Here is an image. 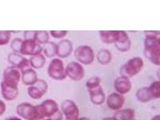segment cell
<instances>
[{"instance_id": "obj_38", "label": "cell", "mask_w": 160, "mask_h": 120, "mask_svg": "<svg viewBox=\"0 0 160 120\" xmlns=\"http://www.w3.org/2000/svg\"><path fill=\"white\" fill-rule=\"evenodd\" d=\"M151 120H160V115H155L153 118H151Z\"/></svg>"}, {"instance_id": "obj_32", "label": "cell", "mask_w": 160, "mask_h": 120, "mask_svg": "<svg viewBox=\"0 0 160 120\" xmlns=\"http://www.w3.org/2000/svg\"><path fill=\"white\" fill-rule=\"evenodd\" d=\"M68 34V31H51L50 35L55 38H61L65 37Z\"/></svg>"}, {"instance_id": "obj_3", "label": "cell", "mask_w": 160, "mask_h": 120, "mask_svg": "<svg viewBox=\"0 0 160 120\" xmlns=\"http://www.w3.org/2000/svg\"><path fill=\"white\" fill-rule=\"evenodd\" d=\"M144 66L143 60L140 57H134L128 60V62L121 67L120 74L122 76L131 78L142 71Z\"/></svg>"}, {"instance_id": "obj_13", "label": "cell", "mask_w": 160, "mask_h": 120, "mask_svg": "<svg viewBox=\"0 0 160 120\" xmlns=\"http://www.w3.org/2000/svg\"><path fill=\"white\" fill-rule=\"evenodd\" d=\"M39 108L44 117L51 118L55 112L59 110L57 102L54 99H46L39 104Z\"/></svg>"}, {"instance_id": "obj_9", "label": "cell", "mask_w": 160, "mask_h": 120, "mask_svg": "<svg viewBox=\"0 0 160 120\" xmlns=\"http://www.w3.org/2000/svg\"><path fill=\"white\" fill-rule=\"evenodd\" d=\"M8 60L12 67H15V68L19 69L21 72L28 68H31L29 59L18 53H10L8 56Z\"/></svg>"}, {"instance_id": "obj_7", "label": "cell", "mask_w": 160, "mask_h": 120, "mask_svg": "<svg viewBox=\"0 0 160 120\" xmlns=\"http://www.w3.org/2000/svg\"><path fill=\"white\" fill-rule=\"evenodd\" d=\"M22 77V72L18 68L15 67H8L5 69L3 72V80L2 82L8 85L18 87V82L21 80Z\"/></svg>"}, {"instance_id": "obj_6", "label": "cell", "mask_w": 160, "mask_h": 120, "mask_svg": "<svg viewBox=\"0 0 160 120\" xmlns=\"http://www.w3.org/2000/svg\"><path fill=\"white\" fill-rule=\"evenodd\" d=\"M65 71L67 77L76 82L82 80L85 75V70L83 68V66L77 62H69L65 68Z\"/></svg>"}, {"instance_id": "obj_23", "label": "cell", "mask_w": 160, "mask_h": 120, "mask_svg": "<svg viewBox=\"0 0 160 120\" xmlns=\"http://www.w3.org/2000/svg\"><path fill=\"white\" fill-rule=\"evenodd\" d=\"M97 60L102 65H108L112 59V54L108 49H101L96 55Z\"/></svg>"}, {"instance_id": "obj_8", "label": "cell", "mask_w": 160, "mask_h": 120, "mask_svg": "<svg viewBox=\"0 0 160 120\" xmlns=\"http://www.w3.org/2000/svg\"><path fill=\"white\" fill-rule=\"evenodd\" d=\"M61 111L65 116V118H68V119L78 118L79 110L76 103L72 100H64L61 104Z\"/></svg>"}, {"instance_id": "obj_43", "label": "cell", "mask_w": 160, "mask_h": 120, "mask_svg": "<svg viewBox=\"0 0 160 120\" xmlns=\"http://www.w3.org/2000/svg\"><path fill=\"white\" fill-rule=\"evenodd\" d=\"M132 120H136V119H135V118H134V119H132Z\"/></svg>"}, {"instance_id": "obj_31", "label": "cell", "mask_w": 160, "mask_h": 120, "mask_svg": "<svg viewBox=\"0 0 160 120\" xmlns=\"http://www.w3.org/2000/svg\"><path fill=\"white\" fill-rule=\"evenodd\" d=\"M34 85L36 86L37 88H38L39 90H41V91L43 92L44 95H45L46 93H47V91H48V83H47V82H46V81H44V80L38 79L36 81V82H35Z\"/></svg>"}, {"instance_id": "obj_21", "label": "cell", "mask_w": 160, "mask_h": 120, "mask_svg": "<svg viewBox=\"0 0 160 120\" xmlns=\"http://www.w3.org/2000/svg\"><path fill=\"white\" fill-rule=\"evenodd\" d=\"M30 65L31 68L34 69H41L44 67L46 63V58L42 53L31 56L29 59Z\"/></svg>"}, {"instance_id": "obj_10", "label": "cell", "mask_w": 160, "mask_h": 120, "mask_svg": "<svg viewBox=\"0 0 160 120\" xmlns=\"http://www.w3.org/2000/svg\"><path fill=\"white\" fill-rule=\"evenodd\" d=\"M42 52V45L38 44V42H35V40H23L21 51H20V55L32 56V55L41 54Z\"/></svg>"}, {"instance_id": "obj_14", "label": "cell", "mask_w": 160, "mask_h": 120, "mask_svg": "<svg viewBox=\"0 0 160 120\" xmlns=\"http://www.w3.org/2000/svg\"><path fill=\"white\" fill-rule=\"evenodd\" d=\"M73 51L72 42L68 39L61 40L57 44L56 55L60 58H68Z\"/></svg>"}, {"instance_id": "obj_36", "label": "cell", "mask_w": 160, "mask_h": 120, "mask_svg": "<svg viewBox=\"0 0 160 120\" xmlns=\"http://www.w3.org/2000/svg\"><path fill=\"white\" fill-rule=\"evenodd\" d=\"M6 111V104L3 101L0 99V116L4 114Z\"/></svg>"}, {"instance_id": "obj_25", "label": "cell", "mask_w": 160, "mask_h": 120, "mask_svg": "<svg viewBox=\"0 0 160 120\" xmlns=\"http://www.w3.org/2000/svg\"><path fill=\"white\" fill-rule=\"evenodd\" d=\"M50 35L47 31H36L35 37V41L40 45H44L49 42Z\"/></svg>"}, {"instance_id": "obj_39", "label": "cell", "mask_w": 160, "mask_h": 120, "mask_svg": "<svg viewBox=\"0 0 160 120\" xmlns=\"http://www.w3.org/2000/svg\"><path fill=\"white\" fill-rule=\"evenodd\" d=\"M102 120H115L114 117H107V118H104Z\"/></svg>"}, {"instance_id": "obj_28", "label": "cell", "mask_w": 160, "mask_h": 120, "mask_svg": "<svg viewBox=\"0 0 160 120\" xmlns=\"http://www.w3.org/2000/svg\"><path fill=\"white\" fill-rule=\"evenodd\" d=\"M100 83H101V79L98 77H91L86 82V87L88 88V90L93 89V88H98L99 87Z\"/></svg>"}, {"instance_id": "obj_42", "label": "cell", "mask_w": 160, "mask_h": 120, "mask_svg": "<svg viewBox=\"0 0 160 120\" xmlns=\"http://www.w3.org/2000/svg\"><path fill=\"white\" fill-rule=\"evenodd\" d=\"M65 120H78V118H77V119H68V118H65Z\"/></svg>"}, {"instance_id": "obj_41", "label": "cell", "mask_w": 160, "mask_h": 120, "mask_svg": "<svg viewBox=\"0 0 160 120\" xmlns=\"http://www.w3.org/2000/svg\"><path fill=\"white\" fill-rule=\"evenodd\" d=\"M43 120H51V119L50 118H44Z\"/></svg>"}, {"instance_id": "obj_11", "label": "cell", "mask_w": 160, "mask_h": 120, "mask_svg": "<svg viewBox=\"0 0 160 120\" xmlns=\"http://www.w3.org/2000/svg\"><path fill=\"white\" fill-rule=\"evenodd\" d=\"M131 82L129 78L125 76H119L114 82V88L117 93L120 95H125L130 92L131 90Z\"/></svg>"}, {"instance_id": "obj_24", "label": "cell", "mask_w": 160, "mask_h": 120, "mask_svg": "<svg viewBox=\"0 0 160 120\" xmlns=\"http://www.w3.org/2000/svg\"><path fill=\"white\" fill-rule=\"evenodd\" d=\"M42 47L43 55L48 57V58H53V57L56 55V43L53 42H48Z\"/></svg>"}, {"instance_id": "obj_19", "label": "cell", "mask_w": 160, "mask_h": 120, "mask_svg": "<svg viewBox=\"0 0 160 120\" xmlns=\"http://www.w3.org/2000/svg\"><path fill=\"white\" fill-rule=\"evenodd\" d=\"M99 35L105 43H115L118 38V31H100Z\"/></svg>"}, {"instance_id": "obj_17", "label": "cell", "mask_w": 160, "mask_h": 120, "mask_svg": "<svg viewBox=\"0 0 160 120\" xmlns=\"http://www.w3.org/2000/svg\"><path fill=\"white\" fill-rule=\"evenodd\" d=\"M91 97V101L95 105H101L105 102V93L102 91L101 86L93 89L88 90Z\"/></svg>"}, {"instance_id": "obj_1", "label": "cell", "mask_w": 160, "mask_h": 120, "mask_svg": "<svg viewBox=\"0 0 160 120\" xmlns=\"http://www.w3.org/2000/svg\"><path fill=\"white\" fill-rule=\"evenodd\" d=\"M144 55L146 58L156 66L160 65V38H145L144 40Z\"/></svg>"}, {"instance_id": "obj_35", "label": "cell", "mask_w": 160, "mask_h": 120, "mask_svg": "<svg viewBox=\"0 0 160 120\" xmlns=\"http://www.w3.org/2000/svg\"><path fill=\"white\" fill-rule=\"evenodd\" d=\"M50 118L51 120H62V118H63V114H62V112L60 110H58Z\"/></svg>"}, {"instance_id": "obj_12", "label": "cell", "mask_w": 160, "mask_h": 120, "mask_svg": "<svg viewBox=\"0 0 160 120\" xmlns=\"http://www.w3.org/2000/svg\"><path fill=\"white\" fill-rule=\"evenodd\" d=\"M125 98L122 95H120L117 92L111 93L107 98V105L112 111H118L122 108Z\"/></svg>"}, {"instance_id": "obj_29", "label": "cell", "mask_w": 160, "mask_h": 120, "mask_svg": "<svg viewBox=\"0 0 160 120\" xmlns=\"http://www.w3.org/2000/svg\"><path fill=\"white\" fill-rule=\"evenodd\" d=\"M23 40L20 38H15L11 41V48L13 50V52L18 53L20 54L21 48H22V44Z\"/></svg>"}, {"instance_id": "obj_40", "label": "cell", "mask_w": 160, "mask_h": 120, "mask_svg": "<svg viewBox=\"0 0 160 120\" xmlns=\"http://www.w3.org/2000/svg\"><path fill=\"white\" fill-rule=\"evenodd\" d=\"M78 120H90V119L88 118H86V117H82V118H78Z\"/></svg>"}, {"instance_id": "obj_26", "label": "cell", "mask_w": 160, "mask_h": 120, "mask_svg": "<svg viewBox=\"0 0 160 120\" xmlns=\"http://www.w3.org/2000/svg\"><path fill=\"white\" fill-rule=\"evenodd\" d=\"M28 93L29 96L33 99H39L44 95L43 92L35 85L30 86L28 88Z\"/></svg>"}, {"instance_id": "obj_5", "label": "cell", "mask_w": 160, "mask_h": 120, "mask_svg": "<svg viewBox=\"0 0 160 120\" xmlns=\"http://www.w3.org/2000/svg\"><path fill=\"white\" fill-rule=\"evenodd\" d=\"M48 75L55 80H63L67 78L64 63L59 58H55L51 60L48 66Z\"/></svg>"}, {"instance_id": "obj_33", "label": "cell", "mask_w": 160, "mask_h": 120, "mask_svg": "<svg viewBox=\"0 0 160 120\" xmlns=\"http://www.w3.org/2000/svg\"><path fill=\"white\" fill-rule=\"evenodd\" d=\"M145 38H153L159 37V32L158 31H144Z\"/></svg>"}, {"instance_id": "obj_15", "label": "cell", "mask_w": 160, "mask_h": 120, "mask_svg": "<svg viewBox=\"0 0 160 120\" xmlns=\"http://www.w3.org/2000/svg\"><path fill=\"white\" fill-rule=\"evenodd\" d=\"M115 48L121 52H127L130 50L131 42L127 32L124 31H118V38L115 42Z\"/></svg>"}, {"instance_id": "obj_20", "label": "cell", "mask_w": 160, "mask_h": 120, "mask_svg": "<svg viewBox=\"0 0 160 120\" xmlns=\"http://www.w3.org/2000/svg\"><path fill=\"white\" fill-rule=\"evenodd\" d=\"M135 111L131 108L118 110L113 115L115 120H132L135 118Z\"/></svg>"}, {"instance_id": "obj_34", "label": "cell", "mask_w": 160, "mask_h": 120, "mask_svg": "<svg viewBox=\"0 0 160 120\" xmlns=\"http://www.w3.org/2000/svg\"><path fill=\"white\" fill-rule=\"evenodd\" d=\"M36 31H24V38L27 40H35Z\"/></svg>"}, {"instance_id": "obj_16", "label": "cell", "mask_w": 160, "mask_h": 120, "mask_svg": "<svg viewBox=\"0 0 160 120\" xmlns=\"http://www.w3.org/2000/svg\"><path fill=\"white\" fill-rule=\"evenodd\" d=\"M1 93L3 98L7 101H12L18 97V87L8 85L4 82H1Z\"/></svg>"}, {"instance_id": "obj_27", "label": "cell", "mask_w": 160, "mask_h": 120, "mask_svg": "<svg viewBox=\"0 0 160 120\" xmlns=\"http://www.w3.org/2000/svg\"><path fill=\"white\" fill-rule=\"evenodd\" d=\"M150 91H151V95H152L154 99L158 98L160 97V82L158 80L154 81L151 83L149 88Z\"/></svg>"}, {"instance_id": "obj_18", "label": "cell", "mask_w": 160, "mask_h": 120, "mask_svg": "<svg viewBox=\"0 0 160 120\" xmlns=\"http://www.w3.org/2000/svg\"><path fill=\"white\" fill-rule=\"evenodd\" d=\"M21 79H22V82L24 85L29 86V87L34 85L38 80L36 71L32 68H28V69L22 71Z\"/></svg>"}, {"instance_id": "obj_30", "label": "cell", "mask_w": 160, "mask_h": 120, "mask_svg": "<svg viewBox=\"0 0 160 120\" xmlns=\"http://www.w3.org/2000/svg\"><path fill=\"white\" fill-rule=\"evenodd\" d=\"M11 36V31H0V46L7 45L10 42Z\"/></svg>"}, {"instance_id": "obj_2", "label": "cell", "mask_w": 160, "mask_h": 120, "mask_svg": "<svg viewBox=\"0 0 160 120\" xmlns=\"http://www.w3.org/2000/svg\"><path fill=\"white\" fill-rule=\"evenodd\" d=\"M17 114L26 120H43V114L40 110L39 105H32L28 102H22L16 108Z\"/></svg>"}, {"instance_id": "obj_37", "label": "cell", "mask_w": 160, "mask_h": 120, "mask_svg": "<svg viewBox=\"0 0 160 120\" xmlns=\"http://www.w3.org/2000/svg\"><path fill=\"white\" fill-rule=\"evenodd\" d=\"M5 120H22L20 118H18V117L15 116H12V117H9V118H6Z\"/></svg>"}, {"instance_id": "obj_22", "label": "cell", "mask_w": 160, "mask_h": 120, "mask_svg": "<svg viewBox=\"0 0 160 120\" xmlns=\"http://www.w3.org/2000/svg\"><path fill=\"white\" fill-rule=\"evenodd\" d=\"M136 98H138V100L141 102H150L151 100L154 99L152 95H151V91H150L149 88H147V87H144V88H140L136 92Z\"/></svg>"}, {"instance_id": "obj_4", "label": "cell", "mask_w": 160, "mask_h": 120, "mask_svg": "<svg viewBox=\"0 0 160 120\" xmlns=\"http://www.w3.org/2000/svg\"><path fill=\"white\" fill-rule=\"evenodd\" d=\"M75 57L82 65H90L95 60V52L90 46H78L75 50Z\"/></svg>"}]
</instances>
